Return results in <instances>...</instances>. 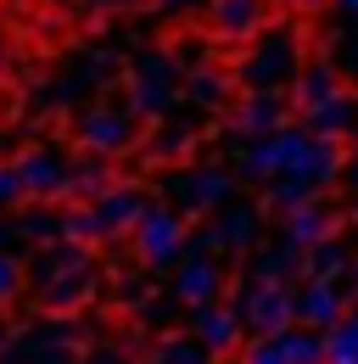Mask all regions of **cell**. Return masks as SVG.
Segmentation results:
<instances>
[{
    "instance_id": "6da1fadb",
    "label": "cell",
    "mask_w": 358,
    "mask_h": 364,
    "mask_svg": "<svg viewBox=\"0 0 358 364\" xmlns=\"http://www.w3.org/2000/svg\"><path fill=\"white\" fill-rule=\"evenodd\" d=\"M28 286H34V297H40L50 314H67V309H79L95 297V258H90L85 241H50L34 252V264H28Z\"/></svg>"
},
{
    "instance_id": "7a4b0ae2",
    "label": "cell",
    "mask_w": 358,
    "mask_h": 364,
    "mask_svg": "<svg viewBox=\"0 0 358 364\" xmlns=\"http://www.w3.org/2000/svg\"><path fill=\"white\" fill-rule=\"evenodd\" d=\"M151 202L134 191V185H107L90 208H79V213H67L62 225H67V241H85V247H95V241H112V235H124V230H134V219L146 213Z\"/></svg>"
},
{
    "instance_id": "3957f363",
    "label": "cell",
    "mask_w": 358,
    "mask_h": 364,
    "mask_svg": "<svg viewBox=\"0 0 358 364\" xmlns=\"http://www.w3.org/2000/svg\"><path fill=\"white\" fill-rule=\"evenodd\" d=\"M129 235H134V258L146 269H174L179 258H185V213H179L174 202L146 208Z\"/></svg>"
},
{
    "instance_id": "277c9868",
    "label": "cell",
    "mask_w": 358,
    "mask_h": 364,
    "mask_svg": "<svg viewBox=\"0 0 358 364\" xmlns=\"http://www.w3.org/2000/svg\"><path fill=\"white\" fill-rule=\"evenodd\" d=\"M297 68H303V46H297V34H291V28H268L264 40L246 50L241 79H246V90H286V85L297 79Z\"/></svg>"
},
{
    "instance_id": "5b68a950",
    "label": "cell",
    "mask_w": 358,
    "mask_h": 364,
    "mask_svg": "<svg viewBox=\"0 0 358 364\" xmlns=\"http://www.w3.org/2000/svg\"><path fill=\"white\" fill-rule=\"evenodd\" d=\"M73 342H79V331L67 319H34L6 336L0 364H73Z\"/></svg>"
},
{
    "instance_id": "8992f818",
    "label": "cell",
    "mask_w": 358,
    "mask_h": 364,
    "mask_svg": "<svg viewBox=\"0 0 358 364\" xmlns=\"http://www.w3.org/2000/svg\"><path fill=\"white\" fill-rule=\"evenodd\" d=\"M308 146H313V129H274V135H258L252 146H246V157H241V174L246 180H280V174H297L303 168V157H308Z\"/></svg>"
},
{
    "instance_id": "52a82bcc",
    "label": "cell",
    "mask_w": 358,
    "mask_h": 364,
    "mask_svg": "<svg viewBox=\"0 0 358 364\" xmlns=\"http://www.w3.org/2000/svg\"><path fill=\"white\" fill-rule=\"evenodd\" d=\"M235 314L252 336H274L286 325H297V297L291 286H274V280H252L241 297H235Z\"/></svg>"
},
{
    "instance_id": "ba28073f",
    "label": "cell",
    "mask_w": 358,
    "mask_h": 364,
    "mask_svg": "<svg viewBox=\"0 0 358 364\" xmlns=\"http://www.w3.org/2000/svg\"><path fill=\"white\" fill-rule=\"evenodd\" d=\"M229 174H224L219 163H196V168H179V174H168L163 180V191H168V202H174L179 213H219L224 196H229Z\"/></svg>"
},
{
    "instance_id": "9c48e42d",
    "label": "cell",
    "mask_w": 358,
    "mask_h": 364,
    "mask_svg": "<svg viewBox=\"0 0 358 364\" xmlns=\"http://www.w3.org/2000/svg\"><path fill=\"white\" fill-rule=\"evenodd\" d=\"M185 90V73H179L174 56H146L129 79V112L134 118H151V112H168L174 95Z\"/></svg>"
},
{
    "instance_id": "30bf717a",
    "label": "cell",
    "mask_w": 358,
    "mask_h": 364,
    "mask_svg": "<svg viewBox=\"0 0 358 364\" xmlns=\"http://www.w3.org/2000/svg\"><path fill=\"white\" fill-rule=\"evenodd\" d=\"M219 297H224V264L196 241L174 264V303L179 309H207V303H219Z\"/></svg>"
},
{
    "instance_id": "8fae6325",
    "label": "cell",
    "mask_w": 358,
    "mask_h": 364,
    "mask_svg": "<svg viewBox=\"0 0 358 364\" xmlns=\"http://www.w3.org/2000/svg\"><path fill=\"white\" fill-rule=\"evenodd\" d=\"M73 135L85 140L90 151H101V157H118V151H129V146H134L140 124H134L129 107H85L79 124H73Z\"/></svg>"
},
{
    "instance_id": "7c38bea8",
    "label": "cell",
    "mask_w": 358,
    "mask_h": 364,
    "mask_svg": "<svg viewBox=\"0 0 358 364\" xmlns=\"http://www.w3.org/2000/svg\"><path fill=\"white\" fill-rule=\"evenodd\" d=\"M17 168H23V185H28V196H67V185H73V157L62 151V146H28L23 157H17Z\"/></svg>"
},
{
    "instance_id": "4fadbf2b",
    "label": "cell",
    "mask_w": 358,
    "mask_h": 364,
    "mask_svg": "<svg viewBox=\"0 0 358 364\" xmlns=\"http://www.w3.org/2000/svg\"><path fill=\"white\" fill-rule=\"evenodd\" d=\"M291 297H297V325H308V331H330L347 314V291L336 280H303V286H291Z\"/></svg>"
},
{
    "instance_id": "5bb4252c",
    "label": "cell",
    "mask_w": 358,
    "mask_h": 364,
    "mask_svg": "<svg viewBox=\"0 0 358 364\" xmlns=\"http://www.w3.org/2000/svg\"><path fill=\"white\" fill-rule=\"evenodd\" d=\"M258 225H264V213H258V208H246V202L219 208V213H213V225H207V235H202V247H207V252H241V247H252V241H258Z\"/></svg>"
},
{
    "instance_id": "9a60e30c",
    "label": "cell",
    "mask_w": 358,
    "mask_h": 364,
    "mask_svg": "<svg viewBox=\"0 0 358 364\" xmlns=\"http://www.w3.org/2000/svg\"><path fill=\"white\" fill-rule=\"evenodd\" d=\"M241 314H235V303H207V309H190V336L202 342V348H213V353H229V348H241Z\"/></svg>"
},
{
    "instance_id": "2e32d148",
    "label": "cell",
    "mask_w": 358,
    "mask_h": 364,
    "mask_svg": "<svg viewBox=\"0 0 358 364\" xmlns=\"http://www.w3.org/2000/svg\"><path fill=\"white\" fill-rule=\"evenodd\" d=\"M291 124V101L280 90H246V101H241V112H235V129L241 135H274V129H286Z\"/></svg>"
},
{
    "instance_id": "e0dca14e",
    "label": "cell",
    "mask_w": 358,
    "mask_h": 364,
    "mask_svg": "<svg viewBox=\"0 0 358 364\" xmlns=\"http://www.w3.org/2000/svg\"><path fill=\"white\" fill-rule=\"evenodd\" d=\"M264 0H213V28L224 40H252L264 34Z\"/></svg>"
},
{
    "instance_id": "ac0fdd59",
    "label": "cell",
    "mask_w": 358,
    "mask_h": 364,
    "mask_svg": "<svg viewBox=\"0 0 358 364\" xmlns=\"http://www.w3.org/2000/svg\"><path fill=\"white\" fill-rule=\"evenodd\" d=\"M325 235H336V213L308 196V202H297L291 213H286V241H297V247H313V241H325Z\"/></svg>"
},
{
    "instance_id": "d6986e66",
    "label": "cell",
    "mask_w": 358,
    "mask_h": 364,
    "mask_svg": "<svg viewBox=\"0 0 358 364\" xmlns=\"http://www.w3.org/2000/svg\"><path fill=\"white\" fill-rule=\"evenodd\" d=\"M303 274V247L297 241H274L252 252V280H274V286H291Z\"/></svg>"
},
{
    "instance_id": "ffe728a7",
    "label": "cell",
    "mask_w": 358,
    "mask_h": 364,
    "mask_svg": "<svg viewBox=\"0 0 358 364\" xmlns=\"http://www.w3.org/2000/svg\"><path fill=\"white\" fill-rule=\"evenodd\" d=\"M308 124H313V135H325V140H347V135H358V95L336 90L325 107H313V112H308Z\"/></svg>"
},
{
    "instance_id": "44dd1931",
    "label": "cell",
    "mask_w": 358,
    "mask_h": 364,
    "mask_svg": "<svg viewBox=\"0 0 358 364\" xmlns=\"http://www.w3.org/2000/svg\"><path fill=\"white\" fill-rule=\"evenodd\" d=\"M347 264H353V247L336 241V235H325V241L303 247V280H342Z\"/></svg>"
},
{
    "instance_id": "7402d4cb",
    "label": "cell",
    "mask_w": 358,
    "mask_h": 364,
    "mask_svg": "<svg viewBox=\"0 0 358 364\" xmlns=\"http://www.w3.org/2000/svg\"><path fill=\"white\" fill-rule=\"evenodd\" d=\"M336 90H342V73H336L330 62H308V68H297V79H291V95H297V107H303V112L325 107Z\"/></svg>"
},
{
    "instance_id": "603a6c76",
    "label": "cell",
    "mask_w": 358,
    "mask_h": 364,
    "mask_svg": "<svg viewBox=\"0 0 358 364\" xmlns=\"http://www.w3.org/2000/svg\"><path fill=\"white\" fill-rule=\"evenodd\" d=\"M213 359H219L213 348H202L196 336H179V331L157 336V348L146 353V364H213Z\"/></svg>"
},
{
    "instance_id": "cb8c5ba5",
    "label": "cell",
    "mask_w": 358,
    "mask_h": 364,
    "mask_svg": "<svg viewBox=\"0 0 358 364\" xmlns=\"http://www.w3.org/2000/svg\"><path fill=\"white\" fill-rule=\"evenodd\" d=\"M185 95H190L196 107H219L224 95H229V79L213 73V68H196V73H185Z\"/></svg>"
},
{
    "instance_id": "d4e9b609",
    "label": "cell",
    "mask_w": 358,
    "mask_h": 364,
    "mask_svg": "<svg viewBox=\"0 0 358 364\" xmlns=\"http://www.w3.org/2000/svg\"><path fill=\"white\" fill-rule=\"evenodd\" d=\"M23 291H28V264H23L17 252L0 247V309H11Z\"/></svg>"
},
{
    "instance_id": "484cf974",
    "label": "cell",
    "mask_w": 358,
    "mask_h": 364,
    "mask_svg": "<svg viewBox=\"0 0 358 364\" xmlns=\"http://www.w3.org/2000/svg\"><path fill=\"white\" fill-rule=\"evenodd\" d=\"M241 364H291V348H286L280 331H274V336H252V342L241 348Z\"/></svg>"
},
{
    "instance_id": "4316f807",
    "label": "cell",
    "mask_w": 358,
    "mask_h": 364,
    "mask_svg": "<svg viewBox=\"0 0 358 364\" xmlns=\"http://www.w3.org/2000/svg\"><path fill=\"white\" fill-rule=\"evenodd\" d=\"M107 185H112V180H107V168H101V163H85V157H73V185H67L73 196H90V202H95Z\"/></svg>"
},
{
    "instance_id": "83f0119b",
    "label": "cell",
    "mask_w": 358,
    "mask_h": 364,
    "mask_svg": "<svg viewBox=\"0 0 358 364\" xmlns=\"http://www.w3.org/2000/svg\"><path fill=\"white\" fill-rule=\"evenodd\" d=\"M151 146H157V151H163V157H174V151H190V146H196V124H163V129H157V140H151Z\"/></svg>"
},
{
    "instance_id": "f1b7e54d",
    "label": "cell",
    "mask_w": 358,
    "mask_h": 364,
    "mask_svg": "<svg viewBox=\"0 0 358 364\" xmlns=\"http://www.w3.org/2000/svg\"><path fill=\"white\" fill-rule=\"evenodd\" d=\"M17 202H28L23 168H17V163H0V208H17Z\"/></svg>"
},
{
    "instance_id": "f546056e",
    "label": "cell",
    "mask_w": 358,
    "mask_h": 364,
    "mask_svg": "<svg viewBox=\"0 0 358 364\" xmlns=\"http://www.w3.org/2000/svg\"><path fill=\"white\" fill-rule=\"evenodd\" d=\"M330 68L342 79H358V40L353 34H336V50H330Z\"/></svg>"
},
{
    "instance_id": "4dcf8cb0",
    "label": "cell",
    "mask_w": 358,
    "mask_h": 364,
    "mask_svg": "<svg viewBox=\"0 0 358 364\" xmlns=\"http://www.w3.org/2000/svg\"><path fill=\"white\" fill-rule=\"evenodd\" d=\"M73 364H134V359H129V348H118V342H101V348H90L85 359H73Z\"/></svg>"
},
{
    "instance_id": "1f68e13d",
    "label": "cell",
    "mask_w": 358,
    "mask_h": 364,
    "mask_svg": "<svg viewBox=\"0 0 358 364\" xmlns=\"http://www.w3.org/2000/svg\"><path fill=\"white\" fill-rule=\"evenodd\" d=\"M342 6H347V11H353V17H358V0H342Z\"/></svg>"
},
{
    "instance_id": "d6a6232c",
    "label": "cell",
    "mask_w": 358,
    "mask_h": 364,
    "mask_svg": "<svg viewBox=\"0 0 358 364\" xmlns=\"http://www.w3.org/2000/svg\"><path fill=\"white\" fill-rule=\"evenodd\" d=\"M6 336H11V331H6V325H0V348H6Z\"/></svg>"
},
{
    "instance_id": "836d02e7",
    "label": "cell",
    "mask_w": 358,
    "mask_h": 364,
    "mask_svg": "<svg viewBox=\"0 0 358 364\" xmlns=\"http://www.w3.org/2000/svg\"><path fill=\"white\" fill-rule=\"evenodd\" d=\"M297 6H325V0H297Z\"/></svg>"
}]
</instances>
